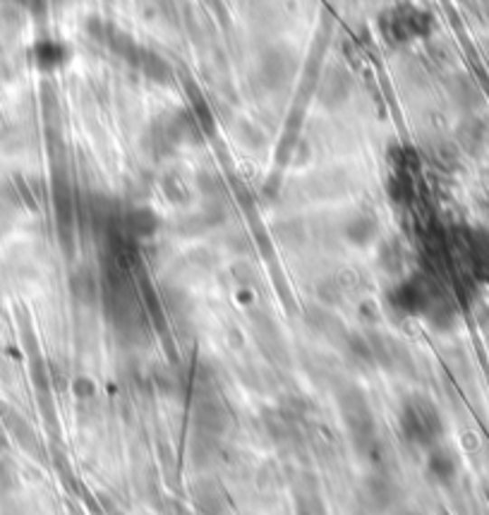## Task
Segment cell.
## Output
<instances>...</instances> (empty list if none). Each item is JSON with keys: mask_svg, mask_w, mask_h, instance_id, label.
<instances>
[{"mask_svg": "<svg viewBox=\"0 0 489 515\" xmlns=\"http://www.w3.org/2000/svg\"><path fill=\"white\" fill-rule=\"evenodd\" d=\"M437 415L428 407V403H406L403 412H400V426L406 432L408 439L418 441V444H428V441L435 439L437 429Z\"/></svg>", "mask_w": 489, "mask_h": 515, "instance_id": "obj_1", "label": "cell"}, {"mask_svg": "<svg viewBox=\"0 0 489 515\" xmlns=\"http://www.w3.org/2000/svg\"><path fill=\"white\" fill-rule=\"evenodd\" d=\"M197 422H200L204 434H219L226 426V415H223V410L216 403H204L197 410Z\"/></svg>", "mask_w": 489, "mask_h": 515, "instance_id": "obj_2", "label": "cell"}]
</instances>
